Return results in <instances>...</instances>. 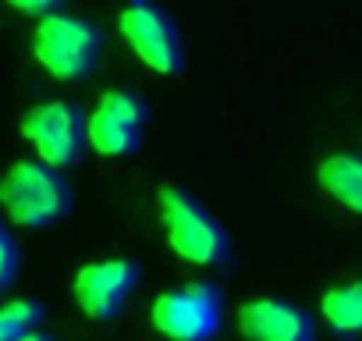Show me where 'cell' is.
<instances>
[{"label": "cell", "instance_id": "1", "mask_svg": "<svg viewBox=\"0 0 362 341\" xmlns=\"http://www.w3.org/2000/svg\"><path fill=\"white\" fill-rule=\"evenodd\" d=\"M0 207L18 228H47L71 207V189L54 167L40 160H18L0 178Z\"/></svg>", "mask_w": 362, "mask_h": 341}, {"label": "cell", "instance_id": "2", "mask_svg": "<svg viewBox=\"0 0 362 341\" xmlns=\"http://www.w3.org/2000/svg\"><path fill=\"white\" fill-rule=\"evenodd\" d=\"M160 217L167 228V245L174 249V256H181L185 263L196 267H217L228 256V235L224 228L177 185H163L160 189Z\"/></svg>", "mask_w": 362, "mask_h": 341}, {"label": "cell", "instance_id": "3", "mask_svg": "<svg viewBox=\"0 0 362 341\" xmlns=\"http://www.w3.org/2000/svg\"><path fill=\"white\" fill-rule=\"evenodd\" d=\"M100 50H103V36L86 18L54 11L50 18L36 22L33 54L54 79H64V82L86 79L100 64Z\"/></svg>", "mask_w": 362, "mask_h": 341}, {"label": "cell", "instance_id": "4", "mask_svg": "<svg viewBox=\"0 0 362 341\" xmlns=\"http://www.w3.org/2000/svg\"><path fill=\"white\" fill-rule=\"evenodd\" d=\"M224 320V295L210 281L163 291L149 306V323L167 341H210Z\"/></svg>", "mask_w": 362, "mask_h": 341}, {"label": "cell", "instance_id": "5", "mask_svg": "<svg viewBox=\"0 0 362 341\" xmlns=\"http://www.w3.org/2000/svg\"><path fill=\"white\" fill-rule=\"evenodd\" d=\"M22 135L33 142L40 163H47L54 170L78 163L82 149L89 146L86 142V114L68 100H50V103L33 107L22 121Z\"/></svg>", "mask_w": 362, "mask_h": 341}, {"label": "cell", "instance_id": "6", "mask_svg": "<svg viewBox=\"0 0 362 341\" xmlns=\"http://www.w3.org/2000/svg\"><path fill=\"white\" fill-rule=\"evenodd\" d=\"M142 128H146L142 100L124 89H110L100 96L96 110L86 117V142L103 156H128L139 149Z\"/></svg>", "mask_w": 362, "mask_h": 341}, {"label": "cell", "instance_id": "7", "mask_svg": "<svg viewBox=\"0 0 362 341\" xmlns=\"http://www.w3.org/2000/svg\"><path fill=\"white\" fill-rule=\"evenodd\" d=\"M121 36H124V43L132 47V54L146 68H153L160 75L181 71V61H185L181 57V36H177L174 22L160 8L128 4L121 11Z\"/></svg>", "mask_w": 362, "mask_h": 341}, {"label": "cell", "instance_id": "8", "mask_svg": "<svg viewBox=\"0 0 362 341\" xmlns=\"http://www.w3.org/2000/svg\"><path fill=\"white\" fill-rule=\"evenodd\" d=\"M139 284V267L132 260H103L89 263L75 274V302L93 320H110L121 313L128 295Z\"/></svg>", "mask_w": 362, "mask_h": 341}, {"label": "cell", "instance_id": "9", "mask_svg": "<svg viewBox=\"0 0 362 341\" xmlns=\"http://www.w3.org/2000/svg\"><path fill=\"white\" fill-rule=\"evenodd\" d=\"M238 330L249 341H313V320L281 299H252L238 309Z\"/></svg>", "mask_w": 362, "mask_h": 341}, {"label": "cell", "instance_id": "10", "mask_svg": "<svg viewBox=\"0 0 362 341\" xmlns=\"http://www.w3.org/2000/svg\"><path fill=\"white\" fill-rule=\"evenodd\" d=\"M316 178H320V189L334 203L362 214V156L358 153H334V156H327L320 163V170H316Z\"/></svg>", "mask_w": 362, "mask_h": 341}, {"label": "cell", "instance_id": "11", "mask_svg": "<svg viewBox=\"0 0 362 341\" xmlns=\"http://www.w3.org/2000/svg\"><path fill=\"white\" fill-rule=\"evenodd\" d=\"M320 313L327 316V323L341 334H358L362 330V281H351L344 288H334L323 295Z\"/></svg>", "mask_w": 362, "mask_h": 341}, {"label": "cell", "instance_id": "12", "mask_svg": "<svg viewBox=\"0 0 362 341\" xmlns=\"http://www.w3.org/2000/svg\"><path fill=\"white\" fill-rule=\"evenodd\" d=\"M40 316L43 313H40L36 302H25V299L4 302V306H0V341H22L25 334L36 330Z\"/></svg>", "mask_w": 362, "mask_h": 341}, {"label": "cell", "instance_id": "13", "mask_svg": "<svg viewBox=\"0 0 362 341\" xmlns=\"http://www.w3.org/2000/svg\"><path fill=\"white\" fill-rule=\"evenodd\" d=\"M15 274H18V249L8 228H0V291H8L15 284Z\"/></svg>", "mask_w": 362, "mask_h": 341}, {"label": "cell", "instance_id": "14", "mask_svg": "<svg viewBox=\"0 0 362 341\" xmlns=\"http://www.w3.org/2000/svg\"><path fill=\"white\" fill-rule=\"evenodd\" d=\"M22 341H54L50 334H43V330H33V334H25Z\"/></svg>", "mask_w": 362, "mask_h": 341}]
</instances>
